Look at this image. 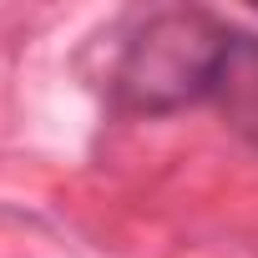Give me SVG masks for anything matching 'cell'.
Returning <instances> with one entry per match:
<instances>
[{"mask_svg":"<svg viewBox=\"0 0 258 258\" xmlns=\"http://www.w3.org/2000/svg\"><path fill=\"white\" fill-rule=\"evenodd\" d=\"M233 26H218L203 11H157L121 46L111 91L126 111H177L208 101Z\"/></svg>","mask_w":258,"mask_h":258,"instance_id":"6da1fadb","label":"cell"},{"mask_svg":"<svg viewBox=\"0 0 258 258\" xmlns=\"http://www.w3.org/2000/svg\"><path fill=\"white\" fill-rule=\"evenodd\" d=\"M208 101H218V111L228 116V126L248 147H258V36L233 31V41H228V51L218 61Z\"/></svg>","mask_w":258,"mask_h":258,"instance_id":"7a4b0ae2","label":"cell"}]
</instances>
